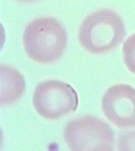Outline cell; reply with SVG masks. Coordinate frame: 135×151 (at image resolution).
Returning a JSON list of instances; mask_svg holds the SVG:
<instances>
[{"instance_id": "cell-6", "label": "cell", "mask_w": 135, "mask_h": 151, "mask_svg": "<svg viewBox=\"0 0 135 151\" xmlns=\"http://www.w3.org/2000/svg\"><path fill=\"white\" fill-rule=\"evenodd\" d=\"M25 82L21 73L14 68L1 65V105H9L21 96Z\"/></svg>"}, {"instance_id": "cell-5", "label": "cell", "mask_w": 135, "mask_h": 151, "mask_svg": "<svg viewBox=\"0 0 135 151\" xmlns=\"http://www.w3.org/2000/svg\"><path fill=\"white\" fill-rule=\"evenodd\" d=\"M104 115L120 128L135 126V89L127 84L111 87L102 99Z\"/></svg>"}, {"instance_id": "cell-1", "label": "cell", "mask_w": 135, "mask_h": 151, "mask_svg": "<svg viewBox=\"0 0 135 151\" xmlns=\"http://www.w3.org/2000/svg\"><path fill=\"white\" fill-rule=\"evenodd\" d=\"M24 46L28 57L42 64L52 63L60 58L67 43L66 31L53 17L35 19L26 27Z\"/></svg>"}, {"instance_id": "cell-8", "label": "cell", "mask_w": 135, "mask_h": 151, "mask_svg": "<svg viewBox=\"0 0 135 151\" xmlns=\"http://www.w3.org/2000/svg\"><path fill=\"white\" fill-rule=\"evenodd\" d=\"M119 150H135V132L123 134L118 139Z\"/></svg>"}, {"instance_id": "cell-3", "label": "cell", "mask_w": 135, "mask_h": 151, "mask_svg": "<svg viewBox=\"0 0 135 151\" xmlns=\"http://www.w3.org/2000/svg\"><path fill=\"white\" fill-rule=\"evenodd\" d=\"M64 138L71 150H113L114 134L107 124L92 116H86L67 123Z\"/></svg>"}, {"instance_id": "cell-9", "label": "cell", "mask_w": 135, "mask_h": 151, "mask_svg": "<svg viewBox=\"0 0 135 151\" xmlns=\"http://www.w3.org/2000/svg\"><path fill=\"white\" fill-rule=\"evenodd\" d=\"M17 1L21 2H35V1H37V0H17Z\"/></svg>"}, {"instance_id": "cell-2", "label": "cell", "mask_w": 135, "mask_h": 151, "mask_svg": "<svg viewBox=\"0 0 135 151\" xmlns=\"http://www.w3.org/2000/svg\"><path fill=\"white\" fill-rule=\"evenodd\" d=\"M125 35L124 24L111 9H99L86 17L79 32V41L86 50L95 54L115 49Z\"/></svg>"}, {"instance_id": "cell-7", "label": "cell", "mask_w": 135, "mask_h": 151, "mask_svg": "<svg viewBox=\"0 0 135 151\" xmlns=\"http://www.w3.org/2000/svg\"><path fill=\"white\" fill-rule=\"evenodd\" d=\"M124 61L128 69L135 74V34L130 35L123 47Z\"/></svg>"}, {"instance_id": "cell-4", "label": "cell", "mask_w": 135, "mask_h": 151, "mask_svg": "<svg viewBox=\"0 0 135 151\" xmlns=\"http://www.w3.org/2000/svg\"><path fill=\"white\" fill-rule=\"evenodd\" d=\"M33 101L38 114L52 120L75 111L78 106L75 90L59 80H47L40 83L36 88Z\"/></svg>"}]
</instances>
